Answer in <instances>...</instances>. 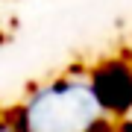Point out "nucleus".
Segmentation results:
<instances>
[{"label":"nucleus","mask_w":132,"mask_h":132,"mask_svg":"<svg viewBox=\"0 0 132 132\" xmlns=\"http://www.w3.org/2000/svg\"><path fill=\"white\" fill-rule=\"evenodd\" d=\"M106 114L88 76H59L27 94L15 114L18 132H94Z\"/></svg>","instance_id":"1"}]
</instances>
